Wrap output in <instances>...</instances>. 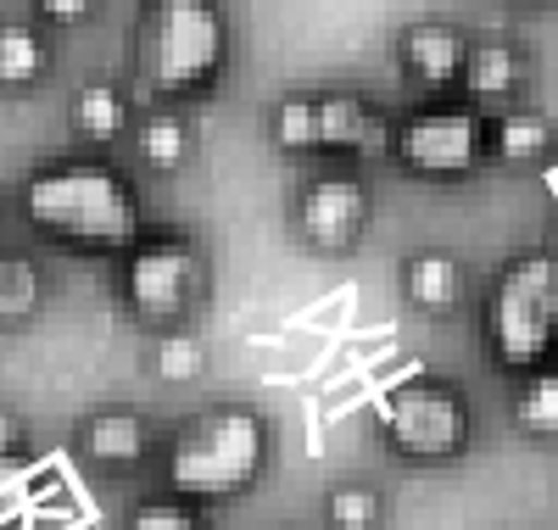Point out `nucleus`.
<instances>
[{
  "label": "nucleus",
  "mask_w": 558,
  "mask_h": 530,
  "mask_svg": "<svg viewBox=\"0 0 558 530\" xmlns=\"http://www.w3.org/2000/svg\"><path fill=\"white\" fill-rule=\"evenodd\" d=\"M23 213L28 224L78 252H123L140 234V202L123 173L107 162H51L34 168L23 184Z\"/></svg>",
  "instance_id": "nucleus-1"
},
{
  "label": "nucleus",
  "mask_w": 558,
  "mask_h": 530,
  "mask_svg": "<svg viewBox=\"0 0 558 530\" xmlns=\"http://www.w3.org/2000/svg\"><path fill=\"white\" fill-rule=\"evenodd\" d=\"M140 84L157 95H202L229 68V17L218 0H151L134 28Z\"/></svg>",
  "instance_id": "nucleus-2"
},
{
  "label": "nucleus",
  "mask_w": 558,
  "mask_h": 530,
  "mask_svg": "<svg viewBox=\"0 0 558 530\" xmlns=\"http://www.w3.org/2000/svg\"><path fill=\"white\" fill-rule=\"evenodd\" d=\"M486 347L508 374H542L558 352V257L525 252L502 268L486 297Z\"/></svg>",
  "instance_id": "nucleus-3"
},
{
  "label": "nucleus",
  "mask_w": 558,
  "mask_h": 530,
  "mask_svg": "<svg viewBox=\"0 0 558 530\" xmlns=\"http://www.w3.org/2000/svg\"><path fill=\"white\" fill-rule=\"evenodd\" d=\"M268 430L252 408H213L179 424L168 447V486L179 497H235L263 474Z\"/></svg>",
  "instance_id": "nucleus-4"
},
{
  "label": "nucleus",
  "mask_w": 558,
  "mask_h": 530,
  "mask_svg": "<svg viewBox=\"0 0 558 530\" xmlns=\"http://www.w3.org/2000/svg\"><path fill=\"white\" fill-rule=\"evenodd\" d=\"M380 430L397 458H413V463H447L470 447V408L452 385H436V380H408V385H391L380 397Z\"/></svg>",
  "instance_id": "nucleus-5"
},
{
  "label": "nucleus",
  "mask_w": 558,
  "mask_h": 530,
  "mask_svg": "<svg viewBox=\"0 0 558 530\" xmlns=\"http://www.w3.org/2000/svg\"><path fill=\"white\" fill-rule=\"evenodd\" d=\"M391 152L402 168L425 179H463L492 152V123L470 107H418L397 123Z\"/></svg>",
  "instance_id": "nucleus-6"
},
{
  "label": "nucleus",
  "mask_w": 558,
  "mask_h": 530,
  "mask_svg": "<svg viewBox=\"0 0 558 530\" xmlns=\"http://www.w3.org/2000/svg\"><path fill=\"white\" fill-rule=\"evenodd\" d=\"M207 291V257L191 240H146L123 263V297L140 318H179Z\"/></svg>",
  "instance_id": "nucleus-7"
},
{
  "label": "nucleus",
  "mask_w": 558,
  "mask_h": 530,
  "mask_svg": "<svg viewBox=\"0 0 558 530\" xmlns=\"http://www.w3.org/2000/svg\"><path fill=\"white\" fill-rule=\"evenodd\" d=\"M296 224L307 234V246L318 252H347L352 240L363 234L368 224V190L363 179L352 173H324L302 190V207H296Z\"/></svg>",
  "instance_id": "nucleus-8"
},
{
  "label": "nucleus",
  "mask_w": 558,
  "mask_h": 530,
  "mask_svg": "<svg viewBox=\"0 0 558 530\" xmlns=\"http://www.w3.org/2000/svg\"><path fill=\"white\" fill-rule=\"evenodd\" d=\"M402 73L418 79L425 89H447L463 79V62H470V39H463L452 23H413L397 39Z\"/></svg>",
  "instance_id": "nucleus-9"
},
{
  "label": "nucleus",
  "mask_w": 558,
  "mask_h": 530,
  "mask_svg": "<svg viewBox=\"0 0 558 530\" xmlns=\"http://www.w3.org/2000/svg\"><path fill=\"white\" fill-rule=\"evenodd\" d=\"M380 134V118L363 95H313V152H336V157H352V152H368Z\"/></svg>",
  "instance_id": "nucleus-10"
},
{
  "label": "nucleus",
  "mask_w": 558,
  "mask_h": 530,
  "mask_svg": "<svg viewBox=\"0 0 558 530\" xmlns=\"http://www.w3.org/2000/svg\"><path fill=\"white\" fill-rule=\"evenodd\" d=\"M402 291H408L413 308L447 313V308H458V297H463V274H458V263H452L447 252H418V257H408V268H402Z\"/></svg>",
  "instance_id": "nucleus-11"
},
{
  "label": "nucleus",
  "mask_w": 558,
  "mask_h": 530,
  "mask_svg": "<svg viewBox=\"0 0 558 530\" xmlns=\"http://www.w3.org/2000/svg\"><path fill=\"white\" fill-rule=\"evenodd\" d=\"M525 79V62L514 45H502V39H481L470 45V62H463V89L481 95V101H497V95H514Z\"/></svg>",
  "instance_id": "nucleus-12"
},
{
  "label": "nucleus",
  "mask_w": 558,
  "mask_h": 530,
  "mask_svg": "<svg viewBox=\"0 0 558 530\" xmlns=\"http://www.w3.org/2000/svg\"><path fill=\"white\" fill-rule=\"evenodd\" d=\"M84 442L101 463H134L140 453H146V424H140V413H129V408H107V413H96L84 424Z\"/></svg>",
  "instance_id": "nucleus-13"
},
{
  "label": "nucleus",
  "mask_w": 558,
  "mask_h": 530,
  "mask_svg": "<svg viewBox=\"0 0 558 530\" xmlns=\"http://www.w3.org/2000/svg\"><path fill=\"white\" fill-rule=\"evenodd\" d=\"M45 73V39L23 23H0V84L28 89Z\"/></svg>",
  "instance_id": "nucleus-14"
},
{
  "label": "nucleus",
  "mask_w": 558,
  "mask_h": 530,
  "mask_svg": "<svg viewBox=\"0 0 558 530\" xmlns=\"http://www.w3.org/2000/svg\"><path fill=\"white\" fill-rule=\"evenodd\" d=\"M492 152L502 162H536L547 152V118H536V112H502L492 123Z\"/></svg>",
  "instance_id": "nucleus-15"
},
{
  "label": "nucleus",
  "mask_w": 558,
  "mask_h": 530,
  "mask_svg": "<svg viewBox=\"0 0 558 530\" xmlns=\"http://www.w3.org/2000/svg\"><path fill=\"white\" fill-rule=\"evenodd\" d=\"M73 123H78V134L107 146V140H118V129H123V95L112 84H84L73 95Z\"/></svg>",
  "instance_id": "nucleus-16"
},
{
  "label": "nucleus",
  "mask_w": 558,
  "mask_h": 530,
  "mask_svg": "<svg viewBox=\"0 0 558 530\" xmlns=\"http://www.w3.org/2000/svg\"><path fill=\"white\" fill-rule=\"evenodd\" d=\"M140 157H146L157 173H173V168H184V157H191V129H184L173 112H157V118H146V129H140Z\"/></svg>",
  "instance_id": "nucleus-17"
},
{
  "label": "nucleus",
  "mask_w": 558,
  "mask_h": 530,
  "mask_svg": "<svg viewBox=\"0 0 558 530\" xmlns=\"http://www.w3.org/2000/svg\"><path fill=\"white\" fill-rule=\"evenodd\" d=\"M514 419L531 436H558V374H531L514 397Z\"/></svg>",
  "instance_id": "nucleus-18"
},
{
  "label": "nucleus",
  "mask_w": 558,
  "mask_h": 530,
  "mask_svg": "<svg viewBox=\"0 0 558 530\" xmlns=\"http://www.w3.org/2000/svg\"><path fill=\"white\" fill-rule=\"evenodd\" d=\"M39 308V268L28 257H0V318H23Z\"/></svg>",
  "instance_id": "nucleus-19"
},
{
  "label": "nucleus",
  "mask_w": 558,
  "mask_h": 530,
  "mask_svg": "<svg viewBox=\"0 0 558 530\" xmlns=\"http://www.w3.org/2000/svg\"><path fill=\"white\" fill-rule=\"evenodd\" d=\"M324 514H330L336 530H375L380 525V497L368 486H336L324 497Z\"/></svg>",
  "instance_id": "nucleus-20"
},
{
  "label": "nucleus",
  "mask_w": 558,
  "mask_h": 530,
  "mask_svg": "<svg viewBox=\"0 0 558 530\" xmlns=\"http://www.w3.org/2000/svg\"><path fill=\"white\" fill-rule=\"evenodd\" d=\"M274 146L279 152H313V95H291L274 107Z\"/></svg>",
  "instance_id": "nucleus-21"
},
{
  "label": "nucleus",
  "mask_w": 558,
  "mask_h": 530,
  "mask_svg": "<svg viewBox=\"0 0 558 530\" xmlns=\"http://www.w3.org/2000/svg\"><path fill=\"white\" fill-rule=\"evenodd\" d=\"M207 369V352L196 335H162V347H157V374L162 380H196Z\"/></svg>",
  "instance_id": "nucleus-22"
},
{
  "label": "nucleus",
  "mask_w": 558,
  "mask_h": 530,
  "mask_svg": "<svg viewBox=\"0 0 558 530\" xmlns=\"http://www.w3.org/2000/svg\"><path fill=\"white\" fill-rule=\"evenodd\" d=\"M134 530H202V519L184 503H146L134 514Z\"/></svg>",
  "instance_id": "nucleus-23"
},
{
  "label": "nucleus",
  "mask_w": 558,
  "mask_h": 530,
  "mask_svg": "<svg viewBox=\"0 0 558 530\" xmlns=\"http://www.w3.org/2000/svg\"><path fill=\"white\" fill-rule=\"evenodd\" d=\"M45 23H84L89 12H96V0H34Z\"/></svg>",
  "instance_id": "nucleus-24"
},
{
  "label": "nucleus",
  "mask_w": 558,
  "mask_h": 530,
  "mask_svg": "<svg viewBox=\"0 0 558 530\" xmlns=\"http://www.w3.org/2000/svg\"><path fill=\"white\" fill-rule=\"evenodd\" d=\"M17 453V419L12 413H0V463H7Z\"/></svg>",
  "instance_id": "nucleus-25"
},
{
  "label": "nucleus",
  "mask_w": 558,
  "mask_h": 530,
  "mask_svg": "<svg viewBox=\"0 0 558 530\" xmlns=\"http://www.w3.org/2000/svg\"><path fill=\"white\" fill-rule=\"evenodd\" d=\"M514 7H542V0H514Z\"/></svg>",
  "instance_id": "nucleus-26"
},
{
  "label": "nucleus",
  "mask_w": 558,
  "mask_h": 530,
  "mask_svg": "<svg viewBox=\"0 0 558 530\" xmlns=\"http://www.w3.org/2000/svg\"><path fill=\"white\" fill-rule=\"evenodd\" d=\"M286 530H296V525H286Z\"/></svg>",
  "instance_id": "nucleus-27"
}]
</instances>
